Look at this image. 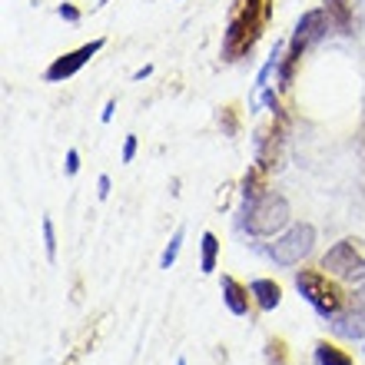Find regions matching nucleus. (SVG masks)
<instances>
[{"label": "nucleus", "mask_w": 365, "mask_h": 365, "mask_svg": "<svg viewBox=\"0 0 365 365\" xmlns=\"http://www.w3.org/2000/svg\"><path fill=\"white\" fill-rule=\"evenodd\" d=\"M250 292H252V299H256V306L262 309V312H272V309L282 302V289L272 282V279H256L250 286Z\"/></svg>", "instance_id": "nucleus-9"}, {"label": "nucleus", "mask_w": 365, "mask_h": 365, "mask_svg": "<svg viewBox=\"0 0 365 365\" xmlns=\"http://www.w3.org/2000/svg\"><path fill=\"white\" fill-rule=\"evenodd\" d=\"M296 289L319 316L336 319L346 312V292L339 286V279H332L329 272H312V269L296 272Z\"/></svg>", "instance_id": "nucleus-2"}, {"label": "nucleus", "mask_w": 365, "mask_h": 365, "mask_svg": "<svg viewBox=\"0 0 365 365\" xmlns=\"http://www.w3.org/2000/svg\"><path fill=\"white\" fill-rule=\"evenodd\" d=\"M43 246H47V259H57V236H53V220H43Z\"/></svg>", "instance_id": "nucleus-15"}, {"label": "nucleus", "mask_w": 365, "mask_h": 365, "mask_svg": "<svg viewBox=\"0 0 365 365\" xmlns=\"http://www.w3.org/2000/svg\"><path fill=\"white\" fill-rule=\"evenodd\" d=\"M266 359H269V365H289L286 342H282V339H269V342H266Z\"/></svg>", "instance_id": "nucleus-14"}, {"label": "nucleus", "mask_w": 365, "mask_h": 365, "mask_svg": "<svg viewBox=\"0 0 365 365\" xmlns=\"http://www.w3.org/2000/svg\"><path fill=\"white\" fill-rule=\"evenodd\" d=\"M250 299H252L250 289L240 286L232 276H222V302L230 306L232 316H246L250 312Z\"/></svg>", "instance_id": "nucleus-8"}, {"label": "nucleus", "mask_w": 365, "mask_h": 365, "mask_svg": "<svg viewBox=\"0 0 365 365\" xmlns=\"http://www.w3.org/2000/svg\"><path fill=\"white\" fill-rule=\"evenodd\" d=\"M352 309H356V312H362V316H365V286L359 289L356 296H352Z\"/></svg>", "instance_id": "nucleus-18"}, {"label": "nucleus", "mask_w": 365, "mask_h": 365, "mask_svg": "<svg viewBox=\"0 0 365 365\" xmlns=\"http://www.w3.org/2000/svg\"><path fill=\"white\" fill-rule=\"evenodd\" d=\"M182 236H186V230H176L173 240H170V246L163 250V256H160V266H163V269H170V266L176 262V256H180V250H182Z\"/></svg>", "instance_id": "nucleus-13"}, {"label": "nucleus", "mask_w": 365, "mask_h": 365, "mask_svg": "<svg viewBox=\"0 0 365 365\" xmlns=\"http://www.w3.org/2000/svg\"><path fill=\"white\" fill-rule=\"evenodd\" d=\"M316 246V230L309 222H299V226H289L282 236H276V242L266 246V256H269L276 266H299Z\"/></svg>", "instance_id": "nucleus-5"}, {"label": "nucleus", "mask_w": 365, "mask_h": 365, "mask_svg": "<svg viewBox=\"0 0 365 365\" xmlns=\"http://www.w3.org/2000/svg\"><path fill=\"white\" fill-rule=\"evenodd\" d=\"M176 365H186V359H180V362H176Z\"/></svg>", "instance_id": "nucleus-22"}, {"label": "nucleus", "mask_w": 365, "mask_h": 365, "mask_svg": "<svg viewBox=\"0 0 365 365\" xmlns=\"http://www.w3.org/2000/svg\"><path fill=\"white\" fill-rule=\"evenodd\" d=\"M100 50H103V40H90V43H83V47L73 50V53H67V57H57L47 67V80H50V83L70 80L80 67H87V63L96 57V53H100Z\"/></svg>", "instance_id": "nucleus-7"}, {"label": "nucleus", "mask_w": 365, "mask_h": 365, "mask_svg": "<svg viewBox=\"0 0 365 365\" xmlns=\"http://www.w3.org/2000/svg\"><path fill=\"white\" fill-rule=\"evenodd\" d=\"M242 216H246L242 226L250 236H276L279 230L289 226V202L279 192H262L259 200L246 202Z\"/></svg>", "instance_id": "nucleus-3"}, {"label": "nucleus", "mask_w": 365, "mask_h": 365, "mask_svg": "<svg viewBox=\"0 0 365 365\" xmlns=\"http://www.w3.org/2000/svg\"><path fill=\"white\" fill-rule=\"evenodd\" d=\"M77 170H80V153H77V150H70V153H67V173L73 176Z\"/></svg>", "instance_id": "nucleus-17"}, {"label": "nucleus", "mask_w": 365, "mask_h": 365, "mask_svg": "<svg viewBox=\"0 0 365 365\" xmlns=\"http://www.w3.org/2000/svg\"><path fill=\"white\" fill-rule=\"evenodd\" d=\"M326 10H309V14H302V20L296 24V34H292V40H289V53L286 60H282V73H279V87L286 90L292 87V73H296V63L302 60V53H306L309 43H316L322 34H326Z\"/></svg>", "instance_id": "nucleus-4"}, {"label": "nucleus", "mask_w": 365, "mask_h": 365, "mask_svg": "<svg viewBox=\"0 0 365 365\" xmlns=\"http://www.w3.org/2000/svg\"><path fill=\"white\" fill-rule=\"evenodd\" d=\"M216 256H220V240L212 232H202V259H200V269L202 272H212L216 269Z\"/></svg>", "instance_id": "nucleus-12"}, {"label": "nucleus", "mask_w": 365, "mask_h": 365, "mask_svg": "<svg viewBox=\"0 0 365 365\" xmlns=\"http://www.w3.org/2000/svg\"><path fill=\"white\" fill-rule=\"evenodd\" d=\"M266 20H269V0H236L226 20V34H222V57H246L256 47Z\"/></svg>", "instance_id": "nucleus-1"}, {"label": "nucleus", "mask_w": 365, "mask_h": 365, "mask_svg": "<svg viewBox=\"0 0 365 365\" xmlns=\"http://www.w3.org/2000/svg\"><path fill=\"white\" fill-rule=\"evenodd\" d=\"M113 110H116V103H106V106H103V123H110V116H113Z\"/></svg>", "instance_id": "nucleus-21"}, {"label": "nucleus", "mask_w": 365, "mask_h": 365, "mask_svg": "<svg viewBox=\"0 0 365 365\" xmlns=\"http://www.w3.org/2000/svg\"><path fill=\"white\" fill-rule=\"evenodd\" d=\"M326 14H329V24H336L342 34H349V27H352V7H349V0H326Z\"/></svg>", "instance_id": "nucleus-11"}, {"label": "nucleus", "mask_w": 365, "mask_h": 365, "mask_svg": "<svg viewBox=\"0 0 365 365\" xmlns=\"http://www.w3.org/2000/svg\"><path fill=\"white\" fill-rule=\"evenodd\" d=\"M322 269L332 279H362L365 276V242L362 240H342L322 256Z\"/></svg>", "instance_id": "nucleus-6"}, {"label": "nucleus", "mask_w": 365, "mask_h": 365, "mask_svg": "<svg viewBox=\"0 0 365 365\" xmlns=\"http://www.w3.org/2000/svg\"><path fill=\"white\" fill-rule=\"evenodd\" d=\"M60 17L63 20H80V10L70 7V4H63V7H60Z\"/></svg>", "instance_id": "nucleus-20"}, {"label": "nucleus", "mask_w": 365, "mask_h": 365, "mask_svg": "<svg viewBox=\"0 0 365 365\" xmlns=\"http://www.w3.org/2000/svg\"><path fill=\"white\" fill-rule=\"evenodd\" d=\"M316 365H356V362H352L349 352H342L339 346L322 339V342H316Z\"/></svg>", "instance_id": "nucleus-10"}, {"label": "nucleus", "mask_w": 365, "mask_h": 365, "mask_svg": "<svg viewBox=\"0 0 365 365\" xmlns=\"http://www.w3.org/2000/svg\"><path fill=\"white\" fill-rule=\"evenodd\" d=\"M96 196H100V200L110 196V176H100V182H96Z\"/></svg>", "instance_id": "nucleus-19"}, {"label": "nucleus", "mask_w": 365, "mask_h": 365, "mask_svg": "<svg viewBox=\"0 0 365 365\" xmlns=\"http://www.w3.org/2000/svg\"><path fill=\"white\" fill-rule=\"evenodd\" d=\"M136 156V136H126V143H123V163H130Z\"/></svg>", "instance_id": "nucleus-16"}]
</instances>
